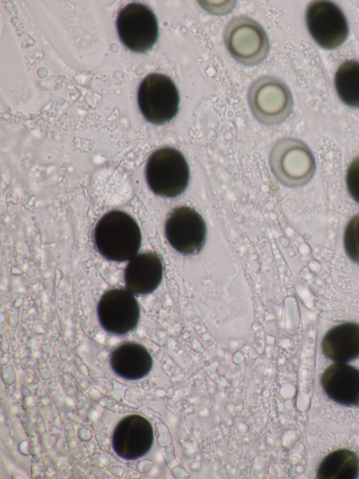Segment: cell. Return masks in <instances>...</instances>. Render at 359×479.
<instances>
[{"mask_svg":"<svg viewBox=\"0 0 359 479\" xmlns=\"http://www.w3.org/2000/svg\"><path fill=\"white\" fill-rule=\"evenodd\" d=\"M142 235L135 219L121 211L104 214L94 230V242L106 259L123 262L133 258L141 245Z\"/></svg>","mask_w":359,"mask_h":479,"instance_id":"obj_1","label":"cell"},{"mask_svg":"<svg viewBox=\"0 0 359 479\" xmlns=\"http://www.w3.org/2000/svg\"><path fill=\"white\" fill-rule=\"evenodd\" d=\"M145 175L149 187L156 195L175 197L180 195L188 185L189 169L180 151L165 147L150 155Z\"/></svg>","mask_w":359,"mask_h":479,"instance_id":"obj_2","label":"cell"},{"mask_svg":"<svg viewBox=\"0 0 359 479\" xmlns=\"http://www.w3.org/2000/svg\"><path fill=\"white\" fill-rule=\"evenodd\" d=\"M269 165L276 178L288 187L306 183L315 171L314 157L302 141L292 138L277 142L269 155Z\"/></svg>","mask_w":359,"mask_h":479,"instance_id":"obj_3","label":"cell"},{"mask_svg":"<svg viewBox=\"0 0 359 479\" xmlns=\"http://www.w3.org/2000/svg\"><path fill=\"white\" fill-rule=\"evenodd\" d=\"M248 98L255 117L266 125L282 123L290 116L293 107L289 88L280 79L273 77L257 79L249 88Z\"/></svg>","mask_w":359,"mask_h":479,"instance_id":"obj_4","label":"cell"},{"mask_svg":"<svg viewBox=\"0 0 359 479\" xmlns=\"http://www.w3.org/2000/svg\"><path fill=\"white\" fill-rule=\"evenodd\" d=\"M144 117L156 125L171 121L177 114L180 96L173 81L167 75L152 73L142 81L137 94Z\"/></svg>","mask_w":359,"mask_h":479,"instance_id":"obj_5","label":"cell"},{"mask_svg":"<svg viewBox=\"0 0 359 479\" xmlns=\"http://www.w3.org/2000/svg\"><path fill=\"white\" fill-rule=\"evenodd\" d=\"M224 37L229 53L243 65L260 63L269 51V42L264 29L247 17H237L231 20L225 29Z\"/></svg>","mask_w":359,"mask_h":479,"instance_id":"obj_6","label":"cell"},{"mask_svg":"<svg viewBox=\"0 0 359 479\" xmlns=\"http://www.w3.org/2000/svg\"><path fill=\"white\" fill-rule=\"evenodd\" d=\"M306 25L316 43L323 48L334 49L347 39V20L341 8L330 1H314L306 11Z\"/></svg>","mask_w":359,"mask_h":479,"instance_id":"obj_7","label":"cell"},{"mask_svg":"<svg viewBox=\"0 0 359 479\" xmlns=\"http://www.w3.org/2000/svg\"><path fill=\"white\" fill-rule=\"evenodd\" d=\"M116 27L122 43L134 52L150 50L158 36L155 14L141 3L133 2L125 6L118 13Z\"/></svg>","mask_w":359,"mask_h":479,"instance_id":"obj_8","label":"cell"},{"mask_svg":"<svg viewBox=\"0 0 359 479\" xmlns=\"http://www.w3.org/2000/svg\"><path fill=\"white\" fill-rule=\"evenodd\" d=\"M165 235L170 246L183 255L198 253L206 239V224L195 209L182 206L174 209L165 224Z\"/></svg>","mask_w":359,"mask_h":479,"instance_id":"obj_9","label":"cell"},{"mask_svg":"<svg viewBox=\"0 0 359 479\" xmlns=\"http://www.w3.org/2000/svg\"><path fill=\"white\" fill-rule=\"evenodd\" d=\"M101 327L108 333L123 335L133 330L139 321L140 306L129 291L113 289L105 291L97 304Z\"/></svg>","mask_w":359,"mask_h":479,"instance_id":"obj_10","label":"cell"},{"mask_svg":"<svg viewBox=\"0 0 359 479\" xmlns=\"http://www.w3.org/2000/svg\"><path fill=\"white\" fill-rule=\"evenodd\" d=\"M154 440L150 421L139 414L123 417L116 424L111 437L112 449L124 460H135L146 455Z\"/></svg>","mask_w":359,"mask_h":479,"instance_id":"obj_11","label":"cell"},{"mask_svg":"<svg viewBox=\"0 0 359 479\" xmlns=\"http://www.w3.org/2000/svg\"><path fill=\"white\" fill-rule=\"evenodd\" d=\"M327 396L334 402L348 407L359 406V369L336 362L327 367L320 378Z\"/></svg>","mask_w":359,"mask_h":479,"instance_id":"obj_12","label":"cell"},{"mask_svg":"<svg viewBox=\"0 0 359 479\" xmlns=\"http://www.w3.org/2000/svg\"><path fill=\"white\" fill-rule=\"evenodd\" d=\"M162 278V262L158 256L151 251L136 255L124 271L127 289L137 294L153 292L161 282Z\"/></svg>","mask_w":359,"mask_h":479,"instance_id":"obj_13","label":"cell"},{"mask_svg":"<svg viewBox=\"0 0 359 479\" xmlns=\"http://www.w3.org/2000/svg\"><path fill=\"white\" fill-rule=\"evenodd\" d=\"M109 363L112 371L118 377L135 381L149 374L153 366V359L142 345L126 342L112 350Z\"/></svg>","mask_w":359,"mask_h":479,"instance_id":"obj_14","label":"cell"},{"mask_svg":"<svg viewBox=\"0 0 359 479\" xmlns=\"http://www.w3.org/2000/svg\"><path fill=\"white\" fill-rule=\"evenodd\" d=\"M322 352L328 359L346 363L359 357V324L346 322L331 328L324 336Z\"/></svg>","mask_w":359,"mask_h":479,"instance_id":"obj_15","label":"cell"},{"mask_svg":"<svg viewBox=\"0 0 359 479\" xmlns=\"http://www.w3.org/2000/svg\"><path fill=\"white\" fill-rule=\"evenodd\" d=\"M320 479H353L359 475V457L348 449H339L327 454L316 473Z\"/></svg>","mask_w":359,"mask_h":479,"instance_id":"obj_16","label":"cell"},{"mask_svg":"<svg viewBox=\"0 0 359 479\" xmlns=\"http://www.w3.org/2000/svg\"><path fill=\"white\" fill-rule=\"evenodd\" d=\"M334 81L340 100L351 107L359 108V61L342 63L335 72Z\"/></svg>","mask_w":359,"mask_h":479,"instance_id":"obj_17","label":"cell"},{"mask_svg":"<svg viewBox=\"0 0 359 479\" xmlns=\"http://www.w3.org/2000/svg\"><path fill=\"white\" fill-rule=\"evenodd\" d=\"M344 246L348 257L359 264V214L353 216L346 227Z\"/></svg>","mask_w":359,"mask_h":479,"instance_id":"obj_18","label":"cell"},{"mask_svg":"<svg viewBox=\"0 0 359 479\" xmlns=\"http://www.w3.org/2000/svg\"><path fill=\"white\" fill-rule=\"evenodd\" d=\"M346 183L348 193L359 204V157L350 164L346 171Z\"/></svg>","mask_w":359,"mask_h":479,"instance_id":"obj_19","label":"cell"}]
</instances>
